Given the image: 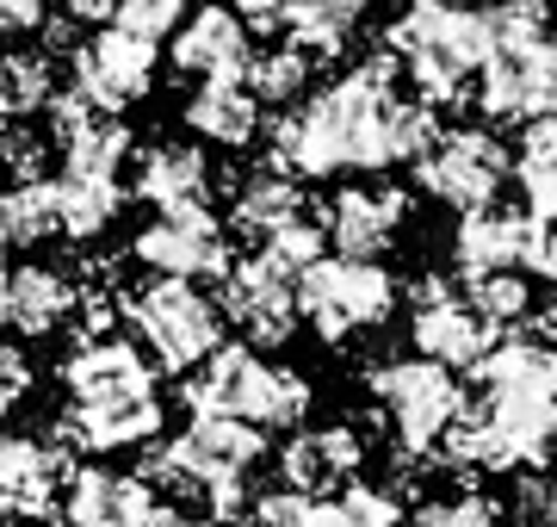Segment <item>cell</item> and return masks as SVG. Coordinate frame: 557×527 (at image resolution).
Listing matches in <instances>:
<instances>
[{
  "mask_svg": "<svg viewBox=\"0 0 557 527\" xmlns=\"http://www.w3.org/2000/svg\"><path fill=\"white\" fill-rule=\"evenodd\" d=\"M25 397H32V360H25V347L0 342V422H7Z\"/></svg>",
  "mask_w": 557,
  "mask_h": 527,
  "instance_id": "cell-35",
  "label": "cell"
},
{
  "mask_svg": "<svg viewBox=\"0 0 557 527\" xmlns=\"http://www.w3.org/2000/svg\"><path fill=\"white\" fill-rule=\"evenodd\" d=\"M366 385H372V404L384 409V422H391V434L409 459H434L453 434V422L465 416L458 372L440 360H421V354H397V360L372 366Z\"/></svg>",
  "mask_w": 557,
  "mask_h": 527,
  "instance_id": "cell-9",
  "label": "cell"
},
{
  "mask_svg": "<svg viewBox=\"0 0 557 527\" xmlns=\"http://www.w3.org/2000/svg\"><path fill=\"white\" fill-rule=\"evenodd\" d=\"M317 527H354V522L341 515V503H335V497H322V503H317Z\"/></svg>",
  "mask_w": 557,
  "mask_h": 527,
  "instance_id": "cell-41",
  "label": "cell"
},
{
  "mask_svg": "<svg viewBox=\"0 0 557 527\" xmlns=\"http://www.w3.org/2000/svg\"><path fill=\"white\" fill-rule=\"evenodd\" d=\"M75 310H81V280L69 267H57V261L13 267V280H7V323L20 329L25 342H44V335L69 329Z\"/></svg>",
  "mask_w": 557,
  "mask_h": 527,
  "instance_id": "cell-24",
  "label": "cell"
},
{
  "mask_svg": "<svg viewBox=\"0 0 557 527\" xmlns=\"http://www.w3.org/2000/svg\"><path fill=\"white\" fill-rule=\"evenodd\" d=\"M50 143L62 149V174H87V181H124V162L137 149L124 119L87 106L81 94L50 100Z\"/></svg>",
  "mask_w": 557,
  "mask_h": 527,
  "instance_id": "cell-18",
  "label": "cell"
},
{
  "mask_svg": "<svg viewBox=\"0 0 557 527\" xmlns=\"http://www.w3.org/2000/svg\"><path fill=\"white\" fill-rule=\"evenodd\" d=\"M7 230H0V323H7V280H13V267H7Z\"/></svg>",
  "mask_w": 557,
  "mask_h": 527,
  "instance_id": "cell-42",
  "label": "cell"
},
{
  "mask_svg": "<svg viewBox=\"0 0 557 527\" xmlns=\"http://www.w3.org/2000/svg\"><path fill=\"white\" fill-rule=\"evenodd\" d=\"M527 267H533L545 285H557V218L552 223H539V236H533V255H527Z\"/></svg>",
  "mask_w": 557,
  "mask_h": 527,
  "instance_id": "cell-38",
  "label": "cell"
},
{
  "mask_svg": "<svg viewBox=\"0 0 557 527\" xmlns=\"http://www.w3.org/2000/svg\"><path fill=\"white\" fill-rule=\"evenodd\" d=\"M440 137V112L416 94H403L397 57H366L317 87L304 106L273 119V168L292 181H329V174H384L416 162Z\"/></svg>",
  "mask_w": 557,
  "mask_h": 527,
  "instance_id": "cell-1",
  "label": "cell"
},
{
  "mask_svg": "<svg viewBox=\"0 0 557 527\" xmlns=\"http://www.w3.org/2000/svg\"><path fill=\"white\" fill-rule=\"evenodd\" d=\"M119 0H62V20L69 25H112Z\"/></svg>",
  "mask_w": 557,
  "mask_h": 527,
  "instance_id": "cell-39",
  "label": "cell"
},
{
  "mask_svg": "<svg viewBox=\"0 0 557 527\" xmlns=\"http://www.w3.org/2000/svg\"><path fill=\"white\" fill-rule=\"evenodd\" d=\"M310 404H317V391L298 366L267 360L248 342H223L205 366L186 372V409L193 416H230V422H248L260 434H273V428L298 434Z\"/></svg>",
  "mask_w": 557,
  "mask_h": 527,
  "instance_id": "cell-6",
  "label": "cell"
},
{
  "mask_svg": "<svg viewBox=\"0 0 557 527\" xmlns=\"http://www.w3.org/2000/svg\"><path fill=\"white\" fill-rule=\"evenodd\" d=\"M248 62H255V32L223 0H205L199 13H186V25L174 32V75H186L193 87L242 82Z\"/></svg>",
  "mask_w": 557,
  "mask_h": 527,
  "instance_id": "cell-20",
  "label": "cell"
},
{
  "mask_svg": "<svg viewBox=\"0 0 557 527\" xmlns=\"http://www.w3.org/2000/svg\"><path fill=\"white\" fill-rule=\"evenodd\" d=\"M496 50L478 75V112L490 124H539L557 112V20L552 0H490Z\"/></svg>",
  "mask_w": 557,
  "mask_h": 527,
  "instance_id": "cell-5",
  "label": "cell"
},
{
  "mask_svg": "<svg viewBox=\"0 0 557 527\" xmlns=\"http://www.w3.org/2000/svg\"><path fill=\"white\" fill-rule=\"evenodd\" d=\"M230 13H236L248 32H285V13H292V0H230Z\"/></svg>",
  "mask_w": 557,
  "mask_h": 527,
  "instance_id": "cell-36",
  "label": "cell"
},
{
  "mask_svg": "<svg viewBox=\"0 0 557 527\" xmlns=\"http://www.w3.org/2000/svg\"><path fill=\"white\" fill-rule=\"evenodd\" d=\"M397 310V273L384 261H347V255H322L317 267L298 273V317L317 329L329 347L372 335L391 323Z\"/></svg>",
  "mask_w": 557,
  "mask_h": 527,
  "instance_id": "cell-10",
  "label": "cell"
},
{
  "mask_svg": "<svg viewBox=\"0 0 557 527\" xmlns=\"http://www.w3.org/2000/svg\"><path fill=\"white\" fill-rule=\"evenodd\" d=\"M359 25H366V0H292L285 44H298L310 62H335L359 38Z\"/></svg>",
  "mask_w": 557,
  "mask_h": 527,
  "instance_id": "cell-27",
  "label": "cell"
},
{
  "mask_svg": "<svg viewBox=\"0 0 557 527\" xmlns=\"http://www.w3.org/2000/svg\"><path fill=\"white\" fill-rule=\"evenodd\" d=\"M359 466H366V441L354 422L298 428L278 446V485L298 497H341L347 485H359Z\"/></svg>",
  "mask_w": 557,
  "mask_h": 527,
  "instance_id": "cell-22",
  "label": "cell"
},
{
  "mask_svg": "<svg viewBox=\"0 0 557 527\" xmlns=\"http://www.w3.org/2000/svg\"><path fill=\"white\" fill-rule=\"evenodd\" d=\"M69 75H75V94L100 112H131L137 100L156 94V44L131 38L119 25H100L94 38H81L69 50Z\"/></svg>",
  "mask_w": 557,
  "mask_h": 527,
  "instance_id": "cell-15",
  "label": "cell"
},
{
  "mask_svg": "<svg viewBox=\"0 0 557 527\" xmlns=\"http://www.w3.org/2000/svg\"><path fill=\"white\" fill-rule=\"evenodd\" d=\"M317 218L310 211V199H304V186L292 181V174H278L273 162L260 168V174H248V181L236 186V199H230V230L236 236H248V243H267V236H278V230H292V223Z\"/></svg>",
  "mask_w": 557,
  "mask_h": 527,
  "instance_id": "cell-25",
  "label": "cell"
},
{
  "mask_svg": "<svg viewBox=\"0 0 557 527\" xmlns=\"http://www.w3.org/2000/svg\"><path fill=\"white\" fill-rule=\"evenodd\" d=\"M409 342H416L421 360H440V366H465L478 372L483 354L502 342L496 329L483 323V310L471 305V292L446 273H428V280L409 285Z\"/></svg>",
  "mask_w": 557,
  "mask_h": 527,
  "instance_id": "cell-12",
  "label": "cell"
},
{
  "mask_svg": "<svg viewBox=\"0 0 557 527\" xmlns=\"http://www.w3.org/2000/svg\"><path fill=\"white\" fill-rule=\"evenodd\" d=\"M131 193L149 211H199L218 193V174H211V156H205L199 143H149L137 156Z\"/></svg>",
  "mask_w": 557,
  "mask_h": 527,
  "instance_id": "cell-23",
  "label": "cell"
},
{
  "mask_svg": "<svg viewBox=\"0 0 557 527\" xmlns=\"http://www.w3.org/2000/svg\"><path fill=\"white\" fill-rule=\"evenodd\" d=\"M515 181H520L527 218L552 223L557 218V112L527 124V137H520V149H515Z\"/></svg>",
  "mask_w": 557,
  "mask_h": 527,
  "instance_id": "cell-28",
  "label": "cell"
},
{
  "mask_svg": "<svg viewBox=\"0 0 557 527\" xmlns=\"http://www.w3.org/2000/svg\"><path fill=\"white\" fill-rule=\"evenodd\" d=\"M0 230H7V243H50V236H62L57 174H50V181L0 186Z\"/></svg>",
  "mask_w": 557,
  "mask_h": 527,
  "instance_id": "cell-30",
  "label": "cell"
},
{
  "mask_svg": "<svg viewBox=\"0 0 557 527\" xmlns=\"http://www.w3.org/2000/svg\"><path fill=\"white\" fill-rule=\"evenodd\" d=\"M527 329H533V342L557 347V298H545V305H533V317H527Z\"/></svg>",
  "mask_w": 557,
  "mask_h": 527,
  "instance_id": "cell-40",
  "label": "cell"
},
{
  "mask_svg": "<svg viewBox=\"0 0 557 527\" xmlns=\"http://www.w3.org/2000/svg\"><path fill=\"white\" fill-rule=\"evenodd\" d=\"M403 527H502V508L483 490H440L421 508H409Z\"/></svg>",
  "mask_w": 557,
  "mask_h": 527,
  "instance_id": "cell-33",
  "label": "cell"
},
{
  "mask_svg": "<svg viewBox=\"0 0 557 527\" xmlns=\"http://www.w3.org/2000/svg\"><path fill=\"white\" fill-rule=\"evenodd\" d=\"M69 453L32 434H7L0 428V515L7 522H44L62 515V490H69Z\"/></svg>",
  "mask_w": 557,
  "mask_h": 527,
  "instance_id": "cell-19",
  "label": "cell"
},
{
  "mask_svg": "<svg viewBox=\"0 0 557 527\" xmlns=\"http://www.w3.org/2000/svg\"><path fill=\"white\" fill-rule=\"evenodd\" d=\"M62 522L69 527H186L174 503H161V490L143 471L112 466H75L62 490Z\"/></svg>",
  "mask_w": 557,
  "mask_h": 527,
  "instance_id": "cell-16",
  "label": "cell"
},
{
  "mask_svg": "<svg viewBox=\"0 0 557 527\" xmlns=\"http://www.w3.org/2000/svg\"><path fill=\"white\" fill-rule=\"evenodd\" d=\"M409 223V193L397 181H354L322 205V236L347 261H384Z\"/></svg>",
  "mask_w": 557,
  "mask_h": 527,
  "instance_id": "cell-17",
  "label": "cell"
},
{
  "mask_svg": "<svg viewBox=\"0 0 557 527\" xmlns=\"http://www.w3.org/2000/svg\"><path fill=\"white\" fill-rule=\"evenodd\" d=\"M119 317L131 323L137 347L156 360V372H193L223 347V310L193 280H149L137 292H119Z\"/></svg>",
  "mask_w": 557,
  "mask_h": 527,
  "instance_id": "cell-8",
  "label": "cell"
},
{
  "mask_svg": "<svg viewBox=\"0 0 557 527\" xmlns=\"http://www.w3.org/2000/svg\"><path fill=\"white\" fill-rule=\"evenodd\" d=\"M416 181L428 199L453 205L465 218V211L502 205V186L515 181V149L490 124H453L416 156Z\"/></svg>",
  "mask_w": 557,
  "mask_h": 527,
  "instance_id": "cell-11",
  "label": "cell"
},
{
  "mask_svg": "<svg viewBox=\"0 0 557 527\" xmlns=\"http://www.w3.org/2000/svg\"><path fill=\"white\" fill-rule=\"evenodd\" d=\"M218 310L248 335V347H285L298 335V273H285L267 255H242L218 280Z\"/></svg>",
  "mask_w": 557,
  "mask_h": 527,
  "instance_id": "cell-14",
  "label": "cell"
},
{
  "mask_svg": "<svg viewBox=\"0 0 557 527\" xmlns=\"http://www.w3.org/2000/svg\"><path fill=\"white\" fill-rule=\"evenodd\" d=\"M465 292H471V305L483 310V323L496 329V335H515L533 317V285H527V273H490V280H471Z\"/></svg>",
  "mask_w": 557,
  "mask_h": 527,
  "instance_id": "cell-32",
  "label": "cell"
},
{
  "mask_svg": "<svg viewBox=\"0 0 557 527\" xmlns=\"http://www.w3.org/2000/svg\"><path fill=\"white\" fill-rule=\"evenodd\" d=\"M453 7H465V0H453Z\"/></svg>",
  "mask_w": 557,
  "mask_h": 527,
  "instance_id": "cell-43",
  "label": "cell"
},
{
  "mask_svg": "<svg viewBox=\"0 0 557 527\" xmlns=\"http://www.w3.org/2000/svg\"><path fill=\"white\" fill-rule=\"evenodd\" d=\"M260 112L267 106L248 94L242 82H211V87H193L186 106H180V119L186 131L205 143H218V149H248L260 137Z\"/></svg>",
  "mask_w": 557,
  "mask_h": 527,
  "instance_id": "cell-26",
  "label": "cell"
},
{
  "mask_svg": "<svg viewBox=\"0 0 557 527\" xmlns=\"http://www.w3.org/2000/svg\"><path fill=\"white\" fill-rule=\"evenodd\" d=\"M552 527H557V522H552Z\"/></svg>",
  "mask_w": 557,
  "mask_h": 527,
  "instance_id": "cell-44",
  "label": "cell"
},
{
  "mask_svg": "<svg viewBox=\"0 0 557 527\" xmlns=\"http://www.w3.org/2000/svg\"><path fill=\"white\" fill-rule=\"evenodd\" d=\"M384 50L397 57V69L409 75L416 100L440 106H465L478 94V75L490 50H496V32H490V7H453V0H409L391 32H384Z\"/></svg>",
  "mask_w": 557,
  "mask_h": 527,
  "instance_id": "cell-4",
  "label": "cell"
},
{
  "mask_svg": "<svg viewBox=\"0 0 557 527\" xmlns=\"http://www.w3.org/2000/svg\"><path fill=\"white\" fill-rule=\"evenodd\" d=\"M112 25L131 32V38H143V44H161L186 25V0H119Z\"/></svg>",
  "mask_w": 557,
  "mask_h": 527,
  "instance_id": "cell-34",
  "label": "cell"
},
{
  "mask_svg": "<svg viewBox=\"0 0 557 527\" xmlns=\"http://www.w3.org/2000/svg\"><path fill=\"white\" fill-rule=\"evenodd\" d=\"M310 75H317V62L304 57L298 44H273V50H255V62H248L242 87H248L260 106L292 112V106L310 100Z\"/></svg>",
  "mask_w": 557,
  "mask_h": 527,
  "instance_id": "cell-29",
  "label": "cell"
},
{
  "mask_svg": "<svg viewBox=\"0 0 557 527\" xmlns=\"http://www.w3.org/2000/svg\"><path fill=\"white\" fill-rule=\"evenodd\" d=\"M131 261L149 267L156 280H223L236 267V248H230V230L218 223L211 205L199 211H156L131 236Z\"/></svg>",
  "mask_w": 557,
  "mask_h": 527,
  "instance_id": "cell-13",
  "label": "cell"
},
{
  "mask_svg": "<svg viewBox=\"0 0 557 527\" xmlns=\"http://www.w3.org/2000/svg\"><path fill=\"white\" fill-rule=\"evenodd\" d=\"M539 223L527 218V205H483V211H465L453 230V267L458 285L490 280V273H520L527 255H533Z\"/></svg>",
  "mask_w": 557,
  "mask_h": 527,
  "instance_id": "cell-21",
  "label": "cell"
},
{
  "mask_svg": "<svg viewBox=\"0 0 557 527\" xmlns=\"http://www.w3.org/2000/svg\"><path fill=\"white\" fill-rule=\"evenodd\" d=\"M62 193V236L94 243L112 230V218L124 211V181H87V174H57Z\"/></svg>",
  "mask_w": 557,
  "mask_h": 527,
  "instance_id": "cell-31",
  "label": "cell"
},
{
  "mask_svg": "<svg viewBox=\"0 0 557 527\" xmlns=\"http://www.w3.org/2000/svg\"><path fill=\"white\" fill-rule=\"evenodd\" d=\"M50 20V0H0V32H38Z\"/></svg>",
  "mask_w": 557,
  "mask_h": 527,
  "instance_id": "cell-37",
  "label": "cell"
},
{
  "mask_svg": "<svg viewBox=\"0 0 557 527\" xmlns=\"http://www.w3.org/2000/svg\"><path fill=\"white\" fill-rule=\"evenodd\" d=\"M267 459V434L248 422H230V416H193L186 434L161 441L149 459H143V478L168 497H205L211 522L236 515L242 497H248V471Z\"/></svg>",
  "mask_w": 557,
  "mask_h": 527,
  "instance_id": "cell-7",
  "label": "cell"
},
{
  "mask_svg": "<svg viewBox=\"0 0 557 527\" xmlns=\"http://www.w3.org/2000/svg\"><path fill=\"white\" fill-rule=\"evenodd\" d=\"M478 391L446 434V459L478 471H533L557 441V347L502 335L478 366Z\"/></svg>",
  "mask_w": 557,
  "mask_h": 527,
  "instance_id": "cell-2",
  "label": "cell"
},
{
  "mask_svg": "<svg viewBox=\"0 0 557 527\" xmlns=\"http://www.w3.org/2000/svg\"><path fill=\"white\" fill-rule=\"evenodd\" d=\"M161 372L124 335L75 342L62 360V434L87 453H131L161 434Z\"/></svg>",
  "mask_w": 557,
  "mask_h": 527,
  "instance_id": "cell-3",
  "label": "cell"
}]
</instances>
